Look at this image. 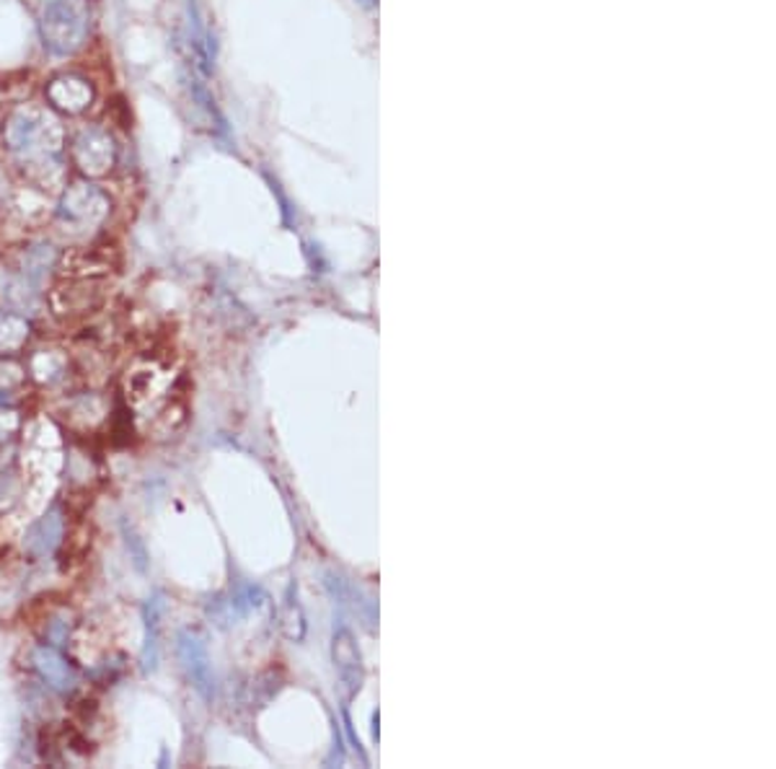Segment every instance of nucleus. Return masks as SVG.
<instances>
[{"label":"nucleus","instance_id":"nucleus-10","mask_svg":"<svg viewBox=\"0 0 776 769\" xmlns=\"http://www.w3.org/2000/svg\"><path fill=\"white\" fill-rule=\"evenodd\" d=\"M16 415L19 412L13 410H0V446H3L5 441H11L13 433L21 427V420Z\"/></svg>","mask_w":776,"mask_h":769},{"label":"nucleus","instance_id":"nucleus-7","mask_svg":"<svg viewBox=\"0 0 776 769\" xmlns=\"http://www.w3.org/2000/svg\"><path fill=\"white\" fill-rule=\"evenodd\" d=\"M47 99H49V104H53L55 109H60V112L78 114L91 104L93 91H91V86L83 81V78L63 76V78H55V81L47 86Z\"/></svg>","mask_w":776,"mask_h":769},{"label":"nucleus","instance_id":"nucleus-4","mask_svg":"<svg viewBox=\"0 0 776 769\" xmlns=\"http://www.w3.org/2000/svg\"><path fill=\"white\" fill-rule=\"evenodd\" d=\"M53 309L57 316H86L101 309L104 286L97 278H68L53 290Z\"/></svg>","mask_w":776,"mask_h":769},{"label":"nucleus","instance_id":"nucleus-1","mask_svg":"<svg viewBox=\"0 0 776 769\" xmlns=\"http://www.w3.org/2000/svg\"><path fill=\"white\" fill-rule=\"evenodd\" d=\"M5 145L29 166L53 164L63 148L60 122L42 107H19L5 125Z\"/></svg>","mask_w":776,"mask_h":769},{"label":"nucleus","instance_id":"nucleus-2","mask_svg":"<svg viewBox=\"0 0 776 769\" xmlns=\"http://www.w3.org/2000/svg\"><path fill=\"white\" fill-rule=\"evenodd\" d=\"M45 47L55 55H72L89 34L86 0H47L40 21Z\"/></svg>","mask_w":776,"mask_h":769},{"label":"nucleus","instance_id":"nucleus-3","mask_svg":"<svg viewBox=\"0 0 776 769\" xmlns=\"http://www.w3.org/2000/svg\"><path fill=\"white\" fill-rule=\"evenodd\" d=\"M109 215V198L99 187L81 181L65 190L60 208H57V218L63 221V226L72 231H89L99 226L101 221Z\"/></svg>","mask_w":776,"mask_h":769},{"label":"nucleus","instance_id":"nucleus-8","mask_svg":"<svg viewBox=\"0 0 776 769\" xmlns=\"http://www.w3.org/2000/svg\"><path fill=\"white\" fill-rule=\"evenodd\" d=\"M63 534H65L63 516L57 511H49L47 516H42L32 528H29V536H26L29 553L34 555L55 553V549L60 547Z\"/></svg>","mask_w":776,"mask_h":769},{"label":"nucleus","instance_id":"nucleus-5","mask_svg":"<svg viewBox=\"0 0 776 769\" xmlns=\"http://www.w3.org/2000/svg\"><path fill=\"white\" fill-rule=\"evenodd\" d=\"M72 158L86 177H104L114 166V141L101 127H86L72 141Z\"/></svg>","mask_w":776,"mask_h":769},{"label":"nucleus","instance_id":"nucleus-6","mask_svg":"<svg viewBox=\"0 0 776 769\" xmlns=\"http://www.w3.org/2000/svg\"><path fill=\"white\" fill-rule=\"evenodd\" d=\"M32 664H34V671L40 673V679L47 681V687L53 689V692L68 694V692H72V689H76V684H78L76 669L65 661L55 645H49V643L36 645V648L32 650Z\"/></svg>","mask_w":776,"mask_h":769},{"label":"nucleus","instance_id":"nucleus-9","mask_svg":"<svg viewBox=\"0 0 776 769\" xmlns=\"http://www.w3.org/2000/svg\"><path fill=\"white\" fill-rule=\"evenodd\" d=\"M26 368H29V374L34 376L36 381H42V376L47 374V383H55V381H60L65 371H68V358L65 355H60L57 350H36L32 358H29L26 363Z\"/></svg>","mask_w":776,"mask_h":769}]
</instances>
